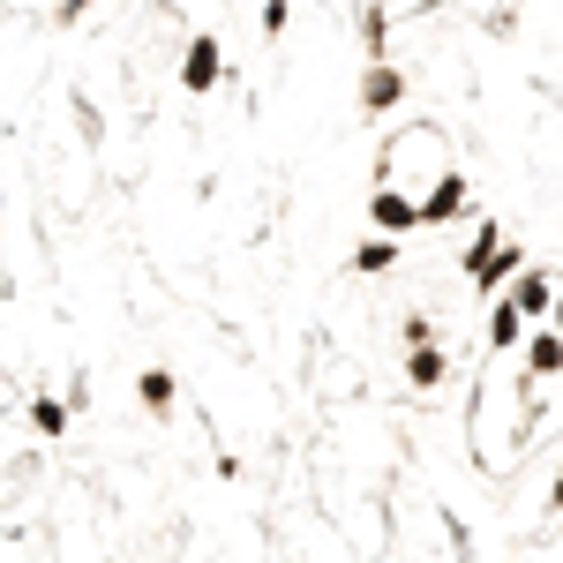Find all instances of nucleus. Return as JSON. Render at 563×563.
Returning <instances> with one entry per match:
<instances>
[{"label": "nucleus", "instance_id": "nucleus-1", "mask_svg": "<svg viewBox=\"0 0 563 563\" xmlns=\"http://www.w3.org/2000/svg\"><path fill=\"white\" fill-rule=\"evenodd\" d=\"M459 174V158H451V143H443V129H429V121H413V129H398L384 143V158H376V188H390V196H406V203H421L435 180Z\"/></svg>", "mask_w": 563, "mask_h": 563}, {"label": "nucleus", "instance_id": "nucleus-2", "mask_svg": "<svg viewBox=\"0 0 563 563\" xmlns=\"http://www.w3.org/2000/svg\"><path fill=\"white\" fill-rule=\"evenodd\" d=\"M353 106L368 113V121H390V113H406L413 106V76L398 68V60H361V76H353Z\"/></svg>", "mask_w": 563, "mask_h": 563}, {"label": "nucleus", "instance_id": "nucleus-3", "mask_svg": "<svg viewBox=\"0 0 563 563\" xmlns=\"http://www.w3.org/2000/svg\"><path fill=\"white\" fill-rule=\"evenodd\" d=\"M174 84L188 90V98H211V90L225 84V38H218V31H196V38L180 45V60H174Z\"/></svg>", "mask_w": 563, "mask_h": 563}, {"label": "nucleus", "instance_id": "nucleus-4", "mask_svg": "<svg viewBox=\"0 0 563 563\" xmlns=\"http://www.w3.org/2000/svg\"><path fill=\"white\" fill-rule=\"evenodd\" d=\"M504 301H511L519 323H556V271L549 263H519L504 278Z\"/></svg>", "mask_w": 563, "mask_h": 563}, {"label": "nucleus", "instance_id": "nucleus-5", "mask_svg": "<svg viewBox=\"0 0 563 563\" xmlns=\"http://www.w3.org/2000/svg\"><path fill=\"white\" fill-rule=\"evenodd\" d=\"M466 211H474V180H466V166H459L451 180H435L429 196L413 203V218H421V233H435V225H459Z\"/></svg>", "mask_w": 563, "mask_h": 563}, {"label": "nucleus", "instance_id": "nucleus-6", "mask_svg": "<svg viewBox=\"0 0 563 563\" xmlns=\"http://www.w3.org/2000/svg\"><path fill=\"white\" fill-rule=\"evenodd\" d=\"M519 361H526V384H556V376H563V339H556V323H526Z\"/></svg>", "mask_w": 563, "mask_h": 563}, {"label": "nucleus", "instance_id": "nucleus-7", "mask_svg": "<svg viewBox=\"0 0 563 563\" xmlns=\"http://www.w3.org/2000/svg\"><path fill=\"white\" fill-rule=\"evenodd\" d=\"M368 225H376L384 241H413V233H421L413 203H406V196H390V188H368Z\"/></svg>", "mask_w": 563, "mask_h": 563}, {"label": "nucleus", "instance_id": "nucleus-8", "mask_svg": "<svg viewBox=\"0 0 563 563\" xmlns=\"http://www.w3.org/2000/svg\"><path fill=\"white\" fill-rule=\"evenodd\" d=\"M135 406H143L151 421H174L180 413V376L174 368H143V376H135Z\"/></svg>", "mask_w": 563, "mask_h": 563}, {"label": "nucleus", "instance_id": "nucleus-9", "mask_svg": "<svg viewBox=\"0 0 563 563\" xmlns=\"http://www.w3.org/2000/svg\"><path fill=\"white\" fill-rule=\"evenodd\" d=\"M451 384V353L443 346H406V390L413 398H429V390Z\"/></svg>", "mask_w": 563, "mask_h": 563}, {"label": "nucleus", "instance_id": "nucleus-10", "mask_svg": "<svg viewBox=\"0 0 563 563\" xmlns=\"http://www.w3.org/2000/svg\"><path fill=\"white\" fill-rule=\"evenodd\" d=\"M398 256H406V241H384V233H368V241H361V249H353V278H390V271H398Z\"/></svg>", "mask_w": 563, "mask_h": 563}, {"label": "nucleus", "instance_id": "nucleus-11", "mask_svg": "<svg viewBox=\"0 0 563 563\" xmlns=\"http://www.w3.org/2000/svg\"><path fill=\"white\" fill-rule=\"evenodd\" d=\"M519 339H526V323L511 316V301L496 294V301H488V323H481V346L488 353H519Z\"/></svg>", "mask_w": 563, "mask_h": 563}, {"label": "nucleus", "instance_id": "nucleus-12", "mask_svg": "<svg viewBox=\"0 0 563 563\" xmlns=\"http://www.w3.org/2000/svg\"><path fill=\"white\" fill-rule=\"evenodd\" d=\"M353 23H361V53H368V60H390V8L384 0H361Z\"/></svg>", "mask_w": 563, "mask_h": 563}, {"label": "nucleus", "instance_id": "nucleus-13", "mask_svg": "<svg viewBox=\"0 0 563 563\" xmlns=\"http://www.w3.org/2000/svg\"><path fill=\"white\" fill-rule=\"evenodd\" d=\"M31 429H38L45 443H60V435H68V398L38 390V398H31Z\"/></svg>", "mask_w": 563, "mask_h": 563}, {"label": "nucleus", "instance_id": "nucleus-14", "mask_svg": "<svg viewBox=\"0 0 563 563\" xmlns=\"http://www.w3.org/2000/svg\"><path fill=\"white\" fill-rule=\"evenodd\" d=\"M256 31H263V45H286V31H294V0H263Z\"/></svg>", "mask_w": 563, "mask_h": 563}, {"label": "nucleus", "instance_id": "nucleus-15", "mask_svg": "<svg viewBox=\"0 0 563 563\" xmlns=\"http://www.w3.org/2000/svg\"><path fill=\"white\" fill-rule=\"evenodd\" d=\"M398 346H435V316H406L398 323Z\"/></svg>", "mask_w": 563, "mask_h": 563}, {"label": "nucleus", "instance_id": "nucleus-16", "mask_svg": "<svg viewBox=\"0 0 563 563\" xmlns=\"http://www.w3.org/2000/svg\"><path fill=\"white\" fill-rule=\"evenodd\" d=\"M90 8H98V0H53V23H60V31H76Z\"/></svg>", "mask_w": 563, "mask_h": 563}]
</instances>
